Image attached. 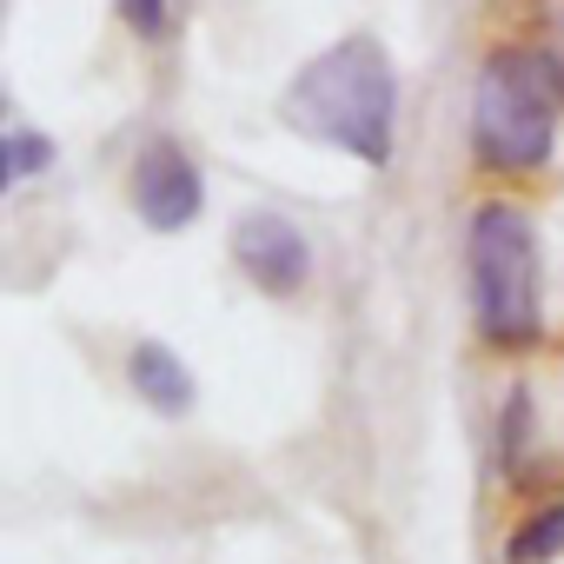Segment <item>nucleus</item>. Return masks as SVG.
I'll use <instances>...</instances> for the list:
<instances>
[{"label":"nucleus","mask_w":564,"mask_h":564,"mask_svg":"<svg viewBox=\"0 0 564 564\" xmlns=\"http://www.w3.org/2000/svg\"><path fill=\"white\" fill-rule=\"evenodd\" d=\"M226 252H232V265L252 279L265 300H293V293H306V279H313V239L279 206H246L232 219V232H226Z\"/></svg>","instance_id":"obj_4"},{"label":"nucleus","mask_w":564,"mask_h":564,"mask_svg":"<svg viewBox=\"0 0 564 564\" xmlns=\"http://www.w3.org/2000/svg\"><path fill=\"white\" fill-rule=\"evenodd\" d=\"M564 120V61L544 41H505L471 80V160L485 173H538Z\"/></svg>","instance_id":"obj_2"},{"label":"nucleus","mask_w":564,"mask_h":564,"mask_svg":"<svg viewBox=\"0 0 564 564\" xmlns=\"http://www.w3.org/2000/svg\"><path fill=\"white\" fill-rule=\"evenodd\" d=\"M465 293L478 339L498 352H531L544 339V239L524 206L485 199L465 226Z\"/></svg>","instance_id":"obj_3"},{"label":"nucleus","mask_w":564,"mask_h":564,"mask_svg":"<svg viewBox=\"0 0 564 564\" xmlns=\"http://www.w3.org/2000/svg\"><path fill=\"white\" fill-rule=\"evenodd\" d=\"M127 193H133V213H140L147 232H186L206 206V180H199L193 153L166 133L140 147V160L127 173Z\"/></svg>","instance_id":"obj_5"},{"label":"nucleus","mask_w":564,"mask_h":564,"mask_svg":"<svg viewBox=\"0 0 564 564\" xmlns=\"http://www.w3.org/2000/svg\"><path fill=\"white\" fill-rule=\"evenodd\" d=\"M551 557H564V498L538 505L505 544V564H551Z\"/></svg>","instance_id":"obj_7"},{"label":"nucleus","mask_w":564,"mask_h":564,"mask_svg":"<svg viewBox=\"0 0 564 564\" xmlns=\"http://www.w3.org/2000/svg\"><path fill=\"white\" fill-rule=\"evenodd\" d=\"M279 120L300 140L333 147L359 166H392L399 147V67L379 34H346L319 47L279 94Z\"/></svg>","instance_id":"obj_1"},{"label":"nucleus","mask_w":564,"mask_h":564,"mask_svg":"<svg viewBox=\"0 0 564 564\" xmlns=\"http://www.w3.org/2000/svg\"><path fill=\"white\" fill-rule=\"evenodd\" d=\"M54 166V140L34 127H8L0 133V186H28L34 173Z\"/></svg>","instance_id":"obj_8"},{"label":"nucleus","mask_w":564,"mask_h":564,"mask_svg":"<svg viewBox=\"0 0 564 564\" xmlns=\"http://www.w3.org/2000/svg\"><path fill=\"white\" fill-rule=\"evenodd\" d=\"M120 21H127L140 41H166V28H173V0H120Z\"/></svg>","instance_id":"obj_10"},{"label":"nucleus","mask_w":564,"mask_h":564,"mask_svg":"<svg viewBox=\"0 0 564 564\" xmlns=\"http://www.w3.org/2000/svg\"><path fill=\"white\" fill-rule=\"evenodd\" d=\"M524 432H531V386H511L505 392V425H498V452H505L511 478H524Z\"/></svg>","instance_id":"obj_9"},{"label":"nucleus","mask_w":564,"mask_h":564,"mask_svg":"<svg viewBox=\"0 0 564 564\" xmlns=\"http://www.w3.org/2000/svg\"><path fill=\"white\" fill-rule=\"evenodd\" d=\"M127 386H133V399H140L147 412H160V419H186L193 399H199V379L186 372V359H180L166 339H140V346L127 352Z\"/></svg>","instance_id":"obj_6"}]
</instances>
